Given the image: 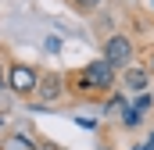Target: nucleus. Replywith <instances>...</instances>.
Instances as JSON below:
<instances>
[{"mask_svg":"<svg viewBox=\"0 0 154 150\" xmlns=\"http://www.w3.org/2000/svg\"><path fill=\"white\" fill-rule=\"evenodd\" d=\"M39 75H43V72H39L36 64H29V61H18V57H11V61H7V89H11L14 97L29 100V97H36Z\"/></svg>","mask_w":154,"mask_h":150,"instance_id":"obj_1","label":"nucleus"},{"mask_svg":"<svg viewBox=\"0 0 154 150\" xmlns=\"http://www.w3.org/2000/svg\"><path fill=\"white\" fill-rule=\"evenodd\" d=\"M100 57L111 64V68H129L133 64V57H136V39L129 36V32H111V36L100 39Z\"/></svg>","mask_w":154,"mask_h":150,"instance_id":"obj_2","label":"nucleus"},{"mask_svg":"<svg viewBox=\"0 0 154 150\" xmlns=\"http://www.w3.org/2000/svg\"><path fill=\"white\" fill-rule=\"evenodd\" d=\"M82 75L90 79V86H93L97 100H104L111 89H118V68H111L104 57H93V61H86V64H82Z\"/></svg>","mask_w":154,"mask_h":150,"instance_id":"obj_3","label":"nucleus"},{"mask_svg":"<svg viewBox=\"0 0 154 150\" xmlns=\"http://www.w3.org/2000/svg\"><path fill=\"white\" fill-rule=\"evenodd\" d=\"M61 97H68V79H65V72H43L32 100H39L43 107H50V104H57Z\"/></svg>","mask_w":154,"mask_h":150,"instance_id":"obj_4","label":"nucleus"},{"mask_svg":"<svg viewBox=\"0 0 154 150\" xmlns=\"http://www.w3.org/2000/svg\"><path fill=\"white\" fill-rule=\"evenodd\" d=\"M118 86H122L125 93H147V89H151V72H147V64L140 61V64L122 68V72H118Z\"/></svg>","mask_w":154,"mask_h":150,"instance_id":"obj_5","label":"nucleus"},{"mask_svg":"<svg viewBox=\"0 0 154 150\" xmlns=\"http://www.w3.org/2000/svg\"><path fill=\"white\" fill-rule=\"evenodd\" d=\"M125 104H129V100H125V89H111V93L100 100V114H108V118H111V114H122Z\"/></svg>","mask_w":154,"mask_h":150,"instance_id":"obj_6","label":"nucleus"},{"mask_svg":"<svg viewBox=\"0 0 154 150\" xmlns=\"http://www.w3.org/2000/svg\"><path fill=\"white\" fill-rule=\"evenodd\" d=\"M147 114L140 111V107H133V104H125V111H122V129H136L140 122H143Z\"/></svg>","mask_w":154,"mask_h":150,"instance_id":"obj_7","label":"nucleus"},{"mask_svg":"<svg viewBox=\"0 0 154 150\" xmlns=\"http://www.w3.org/2000/svg\"><path fill=\"white\" fill-rule=\"evenodd\" d=\"M129 104H133V107H140V111L147 114V111L154 107V93H151V89H147V93H136V97H133Z\"/></svg>","mask_w":154,"mask_h":150,"instance_id":"obj_8","label":"nucleus"},{"mask_svg":"<svg viewBox=\"0 0 154 150\" xmlns=\"http://www.w3.org/2000/svg\"><path fill=\"white\" fill-rule=\"evenodd\" d=\"M68 4H72L75 11H82V14H90V11H97V7H100L104 0H68Z\"/></svg>","mask_w":154,"mask_h":150,"instance_id":"obj_9","label":"nucleus"},{"mask_svg":"<svg viewBox=\"0 0 154 150\" xmlns=\"http://www.w3.org/2000/svg\"><path fill=\"white\" fill-rule=\"evenodd\" d=\"M7 50H0V89H7Z\"/></svg>","mask_w":154,"mask_h":150,"instance_id":"obj_10","label":"nucleus"},{"mask_svg":"<svg viewBox=\"0 0 154 150\" xmlns=\"http://www.w3.org/2000/svg\"><path fill=\"white\" fill-rule=\"evenodd\" d=\"M43 46H47L50 54H57V50H61V36H47V43H43Z\"/></svg>","mask_w":154,"mask_h":150,"instance_id":"obj_11","label":"nucleus"},{"mask_svg":"<svg viewBox=\"0 0 154 150\" xmlns=\"http://www.w3.org/2000/svg\"><path fill=\"white\" fill-rule=\"evenodd\" d=\"M36 150H65V147H57V143H50V140H39Z\"/></svg>","mask_w":154,"mask_h":150,"instance_id":"obj_12","label":"nucleus"},{"mask_svg":"<svg viewBox=\"0 0 154 150\" xmlns=\"http://www.w3.org/2000/svg\"><path fill=\"white\" fill-rule=\"evenodd\" d=\"M143 64H147V72H151V79H154V46L147 50V57H143Z\"/></svg>","mask_w":154,"mask_h":150,"instance_id":"obj_13","label":"nucleus"},{"mask_svg":"<svg viewBox=\"0 0 154 150\" xmlns=\"http://www.w3.org/2000/svg\"><path fill=\"white\" fill-rule=\"evenodd\" d=\"M75 122H79V125H82V129H97V122H93V118H82V114H79Z\"/></svg>","mask_w":154,"mask_h":150,"instance_id":"obj_14","label":"nucleus"},{"mask_svg":"<svg viewBox=\"0 0 154 150\" xmlns=\"http://www.w3.org/2000/svg\"><path fill=\"white\" fill-rule=\"evenodd\" d=\"M133 150H154V136L147 140V143H140V147H133Z\"/></svg>","mask_w":154,"mask_h":150,"instance_id":"obj_15","label":"nucleus"},{"mask_svg":"<svg viewBox=\"0 0 154 150\" xmlns=\"http://www.w3.org/2000/svg\"><path fill=\"white\" fill-rule=\"evenodd\" d=\"M0 129H4V111H0Z\"/></svg>","mask_w":154,"mask_h":150,"instance_id":"obj_16","label":"nucleus"}]
</instances>
